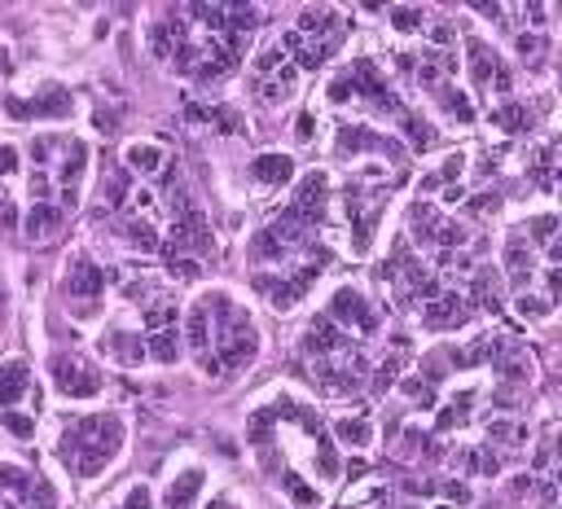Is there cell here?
Segmentation results:
<instances>
[{
  "label": "cell",
  "instance_id": "9c48e42d",
  "mask_svg": "<svg viewBox=\"0 0 562 509\" xmlns=\"http://www.w3.org/2000/svg\"><path fill=\"white\" fill-rule=\"evenodd\" d=\"M347 347H351V333H347V329H338L329 316H316V320L307 325V333H303V351H307V355H316V360L342 355Z\"/></svg>",
  "mask_w": 562,
  "mask_h": 509
},
{
  "label": "cell",
  "instance_id": "7c38bea8",
  "mask_svg": "<svg viewBox=\"0 0 562 509\" xmlns=\"http://www.w3.org/2000/svg\"><path fill=\"white\" fill-rule=\"evenodd\" d=\"M250 180H259V184H268V189H281V184L294 180V158H290V154H259V158L250 162Z\"/></svg>",
  "mask_w": 562,
  "mask_h": 509
},
{
  "label": "cell",
  "instance_id": "3957f363",
  "mask_svg": "<svg viewBox=\"0 0 562 509\" xmlns=\"http://www.w3.org/2000/svg\"><path fill=\"white\" fill-rule=\"evenodd\" d=\"M105 281H110V272H105L101 263H92L88 255H75V259L66 263V281H61V290H66V298H70L75 307H83V303H101Z\"/></svg>",
  "mask_w": 562,
  "mask_h": 509
},
{
  "label": "cell",
  "instance_id": "ac0fdd59",
  "mask_svg": "<svg viewBox=\"0 0 562 509\" xmlns=\"http://www.w3.org/2000/svg\"><path fill=\"white\" fill-rule=\"evenodd\" d=\"M505 272H509V281H514V285H522V281L531 285L536 259H531V246H527V241H522L518 233H514V237L505 241Z\"/></svg>",
  "mask_w": 562,
  "mask_h": 509
},
{
  "label": "cell",
  "instance_id": "484cf974",
  "mask_svg": "<svg viewBox=\"0 0 562 509\" xmlns=\"http://www.w3.org/2000/svg\"><path fill=\"white\" fill-rule=\"evenodd\" d=\"M400 127H404V136H408V145H413V149H435V145H439V132H435L426 118L408 114V110L400 114Z\"/></svg>",
  "mask_w": 562,
  "mask_h": 509
},
{
  "label": "cell",
  "instance_id": "e575fe53",
  "mask_svg": "<svg viewBox=\"0 0 562 509\" xmlns=\"http://www.w3.org/2000/svg\"><path fill=\"white\" fill-rule=\"evenodd\" d=\"M123 509H154V491L145 483H136L127 496H123Z\"/></svg>",
  "mask_w": 562,
  "mask_h": 509
},
{
  "label": "cell",
  "instance_id": "4dcf8cb0",
  "mask_svg": "<svg viewBox=\"0 0 562 509\" xmlns=\"http://www.w3.org/2000/svg\"><path fill=\"white\" fill-rule=\"evenodd\" d=\"M553 312V303L549 298H540V294H518V316H531V320H544Z\"/></svg>",
  "mask_w": 562,
  "mask_h": 509
},
{
  "label": "cell",
  "instance_id": "d6a6232c",
  "mask_svg": "<svg viewBox=\"0 0 562 509\" xmlns=\"http://www.w3.org/2000/svg\"><path fill=\"white\" fill-rule=\"evenodd\" d=\"M553 233H558V219H553V215H536V219H531V241L553 246Z\"/></svg>",
  "mask_w": 562,
  "mask_h": 509
},
{
  "label": "cell",
  "instance_id": "ffe728a7",
  "mask_svg": "<svg viewBox=\"0 0 562 509\" xmlns=\"http://www.w3.org/2000/svg\"><path fill=\"white\" fill-rule=\"evenodd\" d=\"M465 53H470V75H474V83H479V88H487V83H492V75H496V66H501V57H496L483 39H470V44H465Z\"/></svg>",
  "mask_w": 562,
  "mask_h": 509
},
{
  "label": "cell",
  "instance_id": "f1b7e54d",
  "mask_svg": "<svg viewBox=\"0 0 562 509\" xmlns=\"http://www.w3.org/2000/svg\"><path fill=\"white\" fill-rule=\"evenodd\" d=\"M140 320H145V329H149V333L171 329V325H176V307H171V303H154V307H145V312H140Z\"/></svg>",
  "mask_w": 562,
  "mask_h": 509
},
{
  "label": "cell",
  "instance_id": "f5cc1de1",
  "mask_svg": "<svg viewBox=\"0 0 562 509\" xmlns=\"http://www.w3.org/2000/svg\"><path fill=\"white\" fill-rule=\"evenodd\" d=\"M430 189H443V184H439V176H435V171H430V176H422V180H417V197H422V193H430Z\"/></svg>",
  "mask_w": 562,
  "mask_h": 509
},
{
  "label": "cell",
  "instance_id": "7a4b0ae2",
  "mask_svg": "<svg viewBox=\"0 0 562 509\" xmlns=\"http://www.w3.org/2000/svg\"><path fill=\"white\" fill-rule=\"evenodd\" d=\"M48 377H53L57 395H66V399H92V395H101V373L83 355H75V351H57L48 360Z\"/></svg>",
  "mask_w": 562,
  "mask_h": 509
},
{
  "label": "cell",
  "instance_id": "f6af8a7d",
  "mask_svg": "<svg viewBox=\"0 0 562 509\" xmlns=\"http://www.w3.org/2000/svg\"><path fill=\"white\" fill-rule=\"evenodd\" d=\"M351 97H356V88H351V79H347V75L329 83V101H351Z\"/></svg>",
  "mask_w": 562,
  "mask_h": 509
},
{
  "label": "cell",
  "instance_id": "9f6ffc18",
  "mask_svg": "<svg viewBox=\"0 0 562 509\" xmlns=\"http://www.w3.org/2000/svg\"><path fill=\"white\" fill-rule=\"evenodd\" d=\"M479 509H496V505H479Z\"/></svg>",
  "mask_w": 562,
  "mask_h": 509
},
{
  "label": "cell",
  "instance_id": "bcb514c9",
  "mask_svg": "<svg viewBox=\"0 0 562 509\" xmlns=\"http://www.w3.org/2000/svg\"><path fill=\"white\" fill-rule=\"evenodd\" d=\"M457 465L465 474H479V448H457Z\"/></svg>",
  "mask_w": 562,
  "mask_h": 509
},
{
  "label": "cell",
  "instance_id": "c3c4849f",
  "mask_svg": "<svg viewBox=\"0 0 562 509\" xmlns=\"http://www.w3.org/2000/svg\"><path fill=\"white\" fill-rule=\"evenodd\" d=\"M492 404H496V408H509V404H518V386H501V391L492 395Z\"/></svg>",
  "mask_w": 562,
  "mask_h": 509
},
{
  "label": "cell",
  "instance_id": "9a60e30c",
  "mask_svg": "<svg viewBox=\"0 0 562 509\" xmlns=\"http://www.w3.org/2000/svg\"><path fill=\"white\" fill-rule=\"evenodd\" d=\"M26 395H31V369L22 360H4L0 364V408H13Z\"/></svg>",
  "mask_w": 562,
  "mask_h": 509
},
{
  "label": "cell",
  "instance_id": "5bb4252c",
  "mask_svg": "<svg viewBox=\"0 0 562 509\" xmlns=\"http://www.w3.org/2000/svg\"><path fill=\"white\" fill-rule=\"evenodd\" d=\"M198 491H202V470L189 465L184 474H176V478L167 483V491H162V509H193Z\"/></svg>",
  "mask_w": 562,
  "mask_h": 509
},
{
  "label": "cell",
  "instance_id": "83f0119b",
  "mask_svg": "<svg viewBox=\"0 0 562 509\" xmlns=\"http://www.w3.org/2000/svg\"><path fill=\"white\" fill-rule=\"evenodd\" d=\"M127 241L136 246V250H158V233H154V224H145V219H127Z\"/></svg>",
  "mask_w": 562,
  "mask_h": 509
},
{
  "label": "cell",
  "instance_id": "603a6c76",
  "mask_svg": "<svg viewBox=\"0 0 562 509\" xmlns=\"http://www.w3.org/2000/svg\"><path fill=\"white\" fill-rule=\"evenodd\" d=\"M435 101L443 105V114H448V118H457V123H474V105H470V97H465L461 88L439 83V88H435Z\"/></svg>",
  "mask_w": 562,
  "mask_h": 509
},
{
  "label": "cell",
  "instance_id": "1f68e13d",
  "mask_svg": "<svg viewBox=\"0 0 562 509\" xmlns=\"http://www.w3.org/2000/svg\"><path fill=\"white\" fill-rule=\"evenodd\" d=\"M461 171H465V154L457 149V154H443V162H439V171H435V176H439V184H452Z\"/></svg>",
  "mask_w": 562,
  "mask_h": 509
},
{
  "label": "cell",
  "instance_id": "30bf717a",
  "mask_svg": "<svg viewBox=\"0 0 562 509\" xmlns=\"http://www.w3.org/2000/svg\"><path fill=\"white\" fill-rule=\"evenodd\" d=\"M101 355L105 360H114V364H123V369H136L140 360H145V338L140 333H127V329H110V333H101Z\"/></svg>",
  "mask_w": 562,
  "mask_h": 509
},
{
  "label": "cell",
  "instance_id": "7402d4cb",
  "mask_svg": "<svg viewBox=\"0 0 562 509\" xmlns=\"http://www.w3.org/2000/svg\"><path fill=\"white\" fill-rule=\"evenodd\" d=\"M294 83H299V70H294V66L285 61L281 70H272V75H268V79L259 83V97H263L268 105H277V101H285V97L294 92Z\"/></svg>",
  "mask_w": 562,
  "mask_h": 509
},
{
  "label": "cell",
  "instance_id": "ee69618b",
  "mask_svg": "<svg viewBox=\"0 0 562 509\" xmlns=\"http://www.w3.org/2000/svg\"><path fill=\"white\" fill-rule=\"evenodd\" d=\"M439 491H443L452 505H470V487H465V483H457V478H452V483H443Z\"/></svg>",
  "mask_w": 562,
  "mask_h": 509
},
{
  "label": "cell",
  "instance_id": "681fc988",
  "mask_svg": "<svg viewBox=\"0 0 562 509\" xmlns=\"http://www.w3.org/2000/svg\"><path fill=\"white\" fill-rule=\"evenodd\" d=\"M0 228H18V211L9 197H0Z\"/></svg>",
  "mask_w": 562,
  "mask_h": 509
},
{
  "label": "cell",
  "instance_id": "7dc6e473",
  "mask_svg": "<svg viewBox=\"0 0 562 509\" xmlns=\"http://www.w3.org/2000/svg\"><path fill=\"white\" fill-rule=\"evenodd\" d=\"M430 39H435V44H443V48H448V44H452V39H457V31H452V26H448V22H435V26H430Z\"/></svg>",
  "mask_w": 562,
  "mask_h": 509
},
{
  "label": "cell",
  "instance_id": "8992f818",
  "mask_svg": "<svg viewBox=\"0 0 562 509\" xmlns=\"http://www.w3.org/2000/svg\"><path fill=\"white\" fill-rule=\"evenodd\" d=\"M83 167H88V145H83V140H70V145H66V158H61V167H57V211H70V206L79 202Z\"/></svg>",
  "mask_w": 562,
  "mask_h": 509
},
{
  "label": "cell",
  "instance_id": "52a82bcc",
  "mask_svg": "<svg viewBox=\"0 0 562 509\" xmlns=\"http://www.w3.org/2000/svg\"><path fill=\"white\" fill-rule=\"evenodd\" d=\"M70 110H75V101L61 88H48V97H31V101H22V97H9L4 101V114L9 118H66Z\"/></svg>",
  "mask_w": 562,
  "mask_h": 509
},
{
  "label": "cell",
  "instance_id": "ba28073f",
  "mask_svg": "<svg viewBox=\"0 0 562 509\" xmlns=\"http://www.w3.org/2000/svg\"><path fill=\"white\" fill-rule=\"evenodd\" d=\"M325 206H329V176L325 171H312L303 184H299V193H294V215L307 224V228H316L321 219H325Z\"/></svg>",
  "mask_w": 562,
  "mask_h": 509
},
{
  "label": "cell",
  "instance_id": "74e56055",
  "mask_svg": "<svg viewBox=\"0 0 562 509\" xmlns=\"http://www.w3.org/2000/svg\"><path fill=\"white\" fill-rule=\"evenodd\" d=\"M518 53H522V57H540V53H544V35H536V31L518 35Z\"/></svg>",
  "mask_w": 562,
  "mask_h": 509
},
{
  "label": "cell",
  "instance_id": "60d3db41",
  "mask_svg": "<svg viewBox=\"0 0 562 509\" xmlns=\"http://www.w3.org/2000/svg\"><path fill=\"white\" fill-rule=\"evenodd\" d=\"M522 430L518 426H509V421H487V439H496V443H509V439H518Z\"/></svg>",
  "mask_w": 562,
  "mask_h": 509
},
{
  "label": "cell",
  "instance_id": "11a10c76",
  "mask_svg": "<svg viewBox=\"0 0 562 509\" xmlns=\"http://www.w3.org/2000/svg\"><path fill=\"white\" fill-rule=\"evenodd\" d=\"M206 509H237V505H233V500H228V496H215V500H211V505H206Z\"/></svg>",
  "mask_w": 562,
  "mask_h": 509
},
{
  "label": "cell",
  "instance_id": "4fadbf2b",
  "mask_svg": "<svg viewBox=\"0 0 562 509\" xmlns=\"http://www.w3.org/2000/svg\"><path fill=\"white\" fill-rule=\"evenodd\" d=\"M338 154H360V149H382V154H400V145L391 136H378L369 127H338Z\"/></svg>",
  "mask_w": 562,
  "mask_h": 509
},
{
  "label": "cell",
  "instance_id": "7bdbcfd3",
  "mask_svg": "<svg viewBox=\"0 0 562 509\" xmlns=\"http://www.w3.org/2000/svg\"><path fill=\"white\" fill-rule=\"evenodd\" d=\"M316 470H321V478H334V474H338V456H334V448L321 443V461H316Z\"/></svg>",
  "mask_w": 562,
  "mask_h": 509
},
{
  "label": "cell",
  "instance_id": "6da1fadb",
  "mask_svg": "<svg viewBox=\"0 0 562 509\" xmlns=\"http://www.w3.org/2000/svg\"><path fill=\"white\" fill-rule=\"evenodd\" d=\"M123 439H127L123 417H114V412L79 417L75 426H66V434H61V443H57V456H61V465H66L75 478H92V474H101V470L119 456Z\"/></svg>",
  "mask_w": 562,
  "mask_h": 509
},
{
  "label": "cell",
  "instance_id": "f546056e",
  "mask_svg": "<svg viewBox=\"0 0 562 509\" xmlns=\"http://www.w3.org/2000/svg\"><path fill=\"white\" fill-rule=\"evenodd\" d=\"M386 18L395 31H422V9H413V4H391Z\"/></svg>",
  "mask_w": 562,
  "mask_h": 509
},
{
  "label": "cell",
  "instance_id": "cb8c5ba5",
  "mask_svg": "<svg viewBox=\"0 0 562 509\" xmlns=\"http://www.w3.org/2000/svg\"><path fill=\"white\" fill-rule=\"evenodd\" d=\"M127 167L132 171H158L162 162H167V149L162 145H154V140H136V145H127Z\"/></svg>",
  "mask_w": 562,
  "mask_h": 509
},
{
  "label": "cell",
  "instance_id": "d4e9b609",
  "mask_svg": "<svg viewBox=\"0 0 562 509\" xmlns=\"http://www.w3.org/2000/svg\"><path fill=\"white\" fill-rule=\"evenodd\" d=\"M492 123L501 132H531V110L522 101H505V105L492 110Z\"/></svg>",
  "mask_w": 562,
  "mask_h": 509
},
{
  "label": "cell",
  "instance_id": "db71d44e",
  "mask_svg": "<svg viewBox=\"0 0 562 509\" xmlns=\"http://www.w3.org/2000/svg\"><path fill=\"white\" fill-rule=\"evenodd\" d=\"M465 193H461V184H443V202H461Z\"/></svg>",
  "mask_w": 562,
  "mask_h": 509
},
{
  "label": "cell",
  "instance_id": "8fae6325",
  "mask_svg": "<svg viewBox=\"0 0 562 509\" xmlns=\"http://www.w3.org/2000/svg\"><path fill=\"white\" fill-rule=\"evenodd\" d=\"M465 303H474V307H483V312H501V303H505V281H501V272H496V268H479L474 281H470V298H465Z\"/></svg>",
  "mask_w": 562,
  "mask_h": 509
},
{
  "label": "cell",
  "instance_id": "8d00e7d4",
  "mask_svg": "<svg viewBox=\"0 0 562 509\" xmlns=\"http://www.w3.org/2000/svg\"><path fill=\"white\" fill-rule=\"evenodd\" d=\"M167 268H171V276H176V281H193V276L202 272V263H198V259H167Z\"/></svg>",
  "mask_w": 562,
  "mask_h": 509
},
{
  "label": "cell",
  "instance_id": "816d5d0a",
  "mask_svg": "<svg viewBox=\"0 0 562 509\" xmlns=\"http://www.w3.org/2000/svg\"><path fill=\"white\" fill-rule=\"evenodd\" d=\"M294 136H299V140H312V114H299V123H294Z\"/></svg>",
  "mask_w": 562,
  "mask_h": 509
},
{
  "label": "cell",
  "instance_id": "2e32d148",
  "mask_svg": "<svg viewBox=\"0 0 562 509\" xmlns=\"http://www.w3.org/2000/svg\"><path fill=\"white\" fill-rule=\"evenodd\" d=\"M57 228H61L57 202H31V211H26V219H22V233H26L31 241H44V237H53Z\"/></svg>",
  "mask_w": 562,
  "mask_h": 509
},
{
  "label": "cell",
  "instance_id": "4316f807",
  "mask_svg": "<svg viewBox=\"0 0 562 509\" xmlns=\"http://www.w3.org/2000/svg\"><path fill=\"white\" fill-rule=\"evenodd\" d=\"M0 426L18 439H31L35 434V417L31 412H18V408H0Z\"/></svg>",
  "mask_w": 562,
  "mask_h": 509
},
{
  "label": "cell",
  "instance_id": "b9f144b4",
  "mask_svg": "<svg viewBox=\"0 0 562 509\" xmlns=\"http://www.w3.org/2000/svg\"><path fill=\"white\" fill-rule=\"evenodd\" d=\"M48 193H53L48 171H35V176H31V197H35V202H48Z\"/></svg>",
  "mask_w": 562,
  "mask_h": 509
},
{
  "label": "cell",
  "instance_id": "e0dca14e",
  "mask_svg": "<svg viewBox=\"0 0 562 509\" xmlns=\"http://www.w3.org/2000/svg\"><path fill=\"white\" fill-rule=\"evenodd\" d=\"M439 224H443L439 206H435V202H426V197H417V202H413V211H408L413 241H417V246H430V241H435V233H439Z\"/></svg>",
  "mask_w": 562,
  "mask_h": 509
},
{
  "label": "cell",
  "instance_id": "d590c367",
  "mask_svg": "<svg viewBox=\"0 0 562 509\" xmlns=\"http://www.w3.org/2000/svg\"><path fill=\"white\" fill-rule=\"evenodd\" d=\"M101 193H105V202H110V206H119V202H123V193H127V176H123V171H119V176H110V180L101 184Z\"/></svg>",
  "mask_w": 562,
  "mask_h": 509
},
{
  "label": "cell",
  "instance_id": "ab89813d",
  "mask_svg": "<svg viewBox=\"0 0 562 509\" xmlns=\"http://www.w3.org/2000/svg\"><path fill=\"white\" fill-rule=\"evenodd\" d=\"M404 391H408L422 408H430V404H435V386H430V382H404Z\"/></svg>",
  "mask_w": 562,
  "mask_h": 509
},
{
  "label": "cell",
  "instance_id": "f35d334b",
  "mask_svg": "<svg viewBox=\"0 0 562 509\" xmlns=\"http://www.w3.org/2000/svg\"><path fill=\"white\" fill-rule=\"evenodd\" d=\"M470 211L474 215H496L501 211V197L496 193H479V197H470Z\"/></svg>",
  "mask_w": 562,
  "mask_h": 509
},
{
  "label": "cell",
  "instance_id": "5b68a950",
  "mask_svg": "<svg viewBox=\"0 0 562 509\" xmlns=\"http://www.w3.org/2000/svg\"><path fill=\"white\" fill-rule=\"evenodd\" d=\"M465 320H470V303H465V294H457V290H443L439 298L422 303V325L435 329V333H443V329H461Z\"/></svg>",
  "mask_w": 562,
  "mask_h": 509
},
{
  "label": "cell",
  "instance_id": "f907efd6",
  "mask_svg": "<svg viewBox=\"0 0 562 509\" xmlns=\"http://www.w3.org/2000/svg\"><path fill=\"white\" fill-rule=\"evenodd\" d=\"M18 167V149L13 145H0V176H9Z\"/></svg>",
  "mask_w": 562,
  "mask_h": 509
},
{
  "label": "cell",
  "instance_id": "277c9868",
  "mask_svg": "<svg viewBox=\"0 0 562 509\" xmlns=\"http://www.w3.org/2000/svg\"><path fill=\"white\" fill-rule=\"evenodd\" d=\"M338 329L342 325H351L356 333H373L378 329V312L369 307V298L356 290V285H342V290H334V298H329V312H325Z\"/></svg>",
  "mask_w": 562,
  "mask_h": 509
},
{
  "label": "cell",
  "instance_id": "44dd1931",
  "mask_svg": "<svg viewBox=\"0 0 562 509\" xmlns=\"http://www.w3.org/2000/svg\"><path fill=\"white\" fill-rule=\"evenodd\" d=\"M334 434H338V443H342V448H369L373 426H369V417L351 412V417H338V421H334Z\"/></svg>",
  "mask_w": 562,
  "mask_h": 509
},
{
  "label": "cell",
  "instance_id": "d6986e66",
  "mask_svg": "<svg viewBox=\"0 0 562 509\" xmlns=\"http://www.w3.org/2000/svg\"><path fill=\"white\" fill-rule=\"evenodd\" d=\"M184 338H180V329L171 325V329H158V333H149L145 338V360H158V364H176L180 360V347Z\"/></svg>",
  "mask_w": 562,
  "mask_h": 509
},
{
  "label": "cell",
  "instance_id": "836d02e7",
  "mask_svg": "<svg viewBox=\"0 0 562 509\" xmlns=\"http://www.w3.org/2000/svg\"><path fill=\"white\" fill-rule=\"evenodd\" d=\"M281 487L290 491V500H294V505H316V491H312V487H303V478H299V474H285V483H281Z\"/></svg>",
  "mask_w": 562,
  "mask_h": 509
}]
</instances>
